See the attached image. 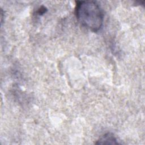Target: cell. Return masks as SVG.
I'll return each instance as SVG.
<instances>
[{"instance_id":"6da1fadb","label":"cell","mask_w":145,"mask_h":145,"mask_svg":"<svg viewBox=\"0 0 145 145\" xmlns=\"http://www.w3.org/2000/svg\"><path fill=\"white\" fill-rule=\"evenodd\" d=\"M75 14L81 25L92 32H97L102 27L104 14L100 6L96 2L77 1Z\"/></svg>"},{"instance_id":"3957f363","label":"cell","mask_w":145,"mask_h":145,"mask_svg":"<svg viewBox=\"0 0 145 145\" xmlns=\"http://www.w3.org/2000/svg\"><path fill=\"white\" fill-rule=\"evenodd\" d=\"M46 8L45 7L42 6V7H41L39 9V10L37 11V13H38L39 15H41L44 14V13L46 12Z\"/></svg>"},{"instance_id":"7a4b0ae2","label":"cell","mask_w":145,"mask_h":145,"mask_svg":"<svg viewBox=\"0 0 145 145\" xmlns=\"http://www.w3.org/2000/svg\"><path fill=\"white\" fill-rule=\"evenodd\" d=\"M96 144H118L117 141V139L115 138L114 135L110 133H107L101 136L99 139L96 142Z\"/></svg>"}]
</instances>
